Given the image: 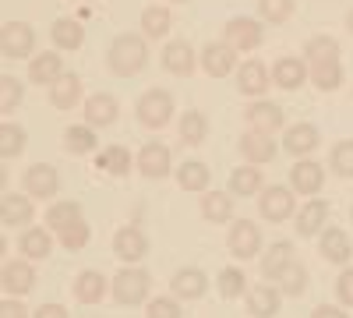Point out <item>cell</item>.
<instances>
[{"label": "cell", "instance_id": "cell-1", "mask_svg": "<svg viewBox=\"0 0 353 318\" xmlns=\"http://www.w3.org/2000/svg\"><path fill=\"white\" fill-rule=\"evenodd\" d=\"M304 61H307V81H314V89L336 92L339 85H343L339 43L332 36H311L304 43Z\"/></svg>", "mask_w": 353, "mask_h": 318}, {"label": "cell", "instance_id": "cell-2", "mask_svg": "<svg viewBox=\"0 0 353 318\" xmlns=\"http://www.w3.org/2000/svg\"><path fill=\"white\" fill-rule=\"evenodd\" d=\"M110 71L121 74V78H131L138 74L145 64H149V43H145V36H134V32H121L113 43H110Z\"/></svg>", "mask_w": 353, "mask_h": 318}, {"label": "cell", "instance_id": "cell-3", "mask_svg": "<svg viewBox=\"0 0 353 318\" xmlns=\"http://www.w3.org/2000/svg\"><path fill=\"white\" fill-rule=\"evenodd\" d=\"M110 290H113V301L124 304V308L145 304V301H149V290H152V276L145 269H138V266H124L121 272L113 276Z\"/></svg>", "mask_w": 353, "mask_h": 318}, {"label": "cell", "instance_id": "cell-4", "mask_svg": "<svg viewBox=\"0 0 353 318\" xmlns=\"http://www.w3.org/2000/svg\"><path fill=\"white\" fill-rule=\"evenodd\" d=\"M173 96L166 89H145L134 103V113H138V121L149 128V131H163L170 121H173Z\"/></svg>", "mask_w": 353, "mask_h": 318}, {"label": "cell", "instance_id": "cell-5", "mask_svg": "<svg viewBox=\"0 0 353 318\" xmlns=\"http://www.w3.org/2000/svg\"><path fill=\"white\" fill-rule=\"evenodd\" d=\"M223 43L233 50V53H251L265 43V25L254 21V18H230L226 28H223Z\"/></svg>", "mask_w": 353, "mask_h": 318}, {"label": "cell", "instance_id": "cell-6", "mask_svg": "<svg viewBox=\"0 0 353 318\" xmlns=\"http://www.w3.org/2000/svg\"><path fill=\"white\" fill-rule=\"evenodd\" d=\"M226 248L233 258H241V262H248V258H258L265 248H261V230L258 223L251 219H233L230 223V234H226Z\"/></svg>", "mask_w": 353, "mask_h": 318}, {"label": "cell", "instance_id": "cell-7", "mask_svg": "<svg viewBox=\"0 0 353 318\" xmlns=\"http://www.w3.org/2000/svg\"><path fill=\"white\" fill-rule=\"evenodd\" d=\"M258 212L265 223H286L293 212H297V198H293L290 188L283 184H272L258 195Z\"/></svg>", "mask_w": 353, "mask_h": 318}, {"label": "cell", "instance_id": "cell-8", "mask_svg": "<svg viewBox=\"0 0 353 318\" xmlns=\"http://www.w3.org/2000/svg\"><path fill=\"white\" fill-rule=\"evenodd\" d=\"M244 117H248V131H258V135H276L286 128V113L272 99H254L244 110Z\"/></svg>", "mask_w": 353, "mask_h": 318}, {"label": "cell", "instance_id": "cell-9", "mask_svg": "<svg viewBox=\"0 0 353 318\" xmlns=\"http://www.w3.org/2000/svg\"><path fill=\"white\" fill-rule=\"evenodd\" d=\"M113 255L121 258L124 266H138L145 255H149V237H145L141 226H121L113 234Z\"/></svg>", "mask_w": 353, "mask_h": 318}, {"label": "cell", "instance_id": "cell-10", "mask_svg": "<svg viewBox=\"0 0 353 318\" xmlns=\"http://www.w3.org/2000/svg\"><path fill=\"white\" fill-rule=\"evenodd\" d=\"M134 166L141 170V177H149V181H163L170 177V170H173V159H170V149L163 146V141H145Z\"/></svg>", "mask_w": 353, "mask_h": 318}, {"label": "cell", "instance_id": "cell-11", "mask_svg": "<svg viewBox=\"0 0 353 318\" xmlns=\"http://www.w3.org/2000/svg\"><path fill=\"white\" fill-rule=\"evenodd\" d=\"M318 255L325 258V262H332V266H350V258H353V244H350V234L346 230H339V226H325L318 234Z\"/></svg>", "mask_w": 353, "mask_h": 318}, {"label": "cell", "instance_id": "cell-12", "mask_svg": "<svg viewBox=\"0 0 353 318\" xmlns=\"http://www.w3.org/2000/svg\"><path fill=\"white\" fill-rule=\"evenodd\" d=\"M36 46V32L32 25L25 21H8L4 28H0V53L11 57V61H18V57H28Z\"/></svg>", "mask_w": 353, "mask_h": 318}, {"label": "cell", "instance_id": "cell-13", "mask_svg": "<svg viewBox=\"0 0 353 318\" xmlns=\"http://www.w3.org/2000/svg\"><path fill=\"white\" fill-rule=\"evenodd\" d=\"M244 297H248L251 318H276L279 308H283V294H279L276 283H254V286H248Z\"/></svg>", "mask_w": 353, "mask_h": 318}, {"label": "cell", "instance_id": "cell-14", "mask_svg": "<svg viewBox=\"0 0 353 318\" xmlns=\"http://www.w3.org/2000/svg\"><path fill=\"white\" fill-rule=\"evenodd\" d=\"M290 184H293L297 195L314 198L321 191V184H325V166H321L318 159H297L290 166Z\"/></svg>", "mask_w": 353, "mask_h": 318}, {"label": "cell", "instance_id": "cell-15", "mask_svg": "<svg viewBox=\"0 0 353 318\" xmlns=\"http://www.w3.org/2000/svg\"><path fill=\"white\" fill-rule=\"evenodd\" d=\"M321 146V131L314 124H290L283 131V149L293 156V159H307L314 149Z\"/></svg>", "mask_w": 353, "mask_h": 318}, {"label": "cell", "instance_id": "cell-16", "mask_svg": "<svg viewBox=\"0 0 353 318\" xmlns=\"http://www.w3.org/2000/svg\"><path fill=\"white\" fill-rule=\"evenodd\" d=\"M198 64L209 78H226V74L237 71V53H233L226 43H209L198 53Z\"/></svg>", "mask_w": 353, "mask_h": 318}, {"label": "cell", "instance_id": "cell-17", "mask_svg": "<svg viewBox=\"0 0 353 318\" xmlns=\"http://www.w3.org/2000/svg\"><path fill=\"white\" fill-rule=\"evenodd\" d=\"M61 191V173L50 163H32L25 170V195L28 198H53Z\"/></svg>", "mask_w": 353, "mask_h": 318}, {"label": "cell", "instance_id": "cell-18", "mask_svg": "<svg viewBox=\"0 0 353 318\" xmlns=\"http://www.w3.org/2000/svg\"><path fill=\"white\" fill-rule=\"evenodd\" d=\"M163 68H166L170 74H176V78H188V74L198 68V53L191 50L188 39H170V43L163 46Z\"/></svg>", "mask_w": 353, "mask_h": 318}, {"label": "cell", "instance_id": "cell-19", "mask_svg": "<svg viewBox=\"0 0 353 318\" xmlns=\"http://www.w3.org/2000/svg\"><path fill=\"white\" fill-rule=\"evenodd\" d=\"M170 290L176 301H198L205 297V290H209V276H205L201 269L188 266V269H176L173 279H170Z\"/></svg>", "mask_w": 353, "mask_h": 318}, {"label": "cell", "instance_id": "cell-20", "mask_svg": "<svg viewBox=\"0 0 353 318\" xmlns=\"http://www.w3.org/2000/svg\"><path fill=\"white\" fill-rule=\"evenodd\" d=\"M269 68H265L258 57H251V61H244L241 68H237V89L244 92V96H251V99H261L265 92H269Z\"/></svg>", "mask_w": 353, "mask_h": 318}, {"label": "cell", "instance_id": "cell-21", "mask_svg": "<svg viewBox=\"0 0 353 318\" xmlns=\"http://www.w3.org/2000/svg\"><path fill=\"white\" fill-rule=\"evenodd\" d=\"M304 81H307V61L304 57H279L272 64V85H279V89L297 92Z\"/></svg>", "mask_w": 353, "mask_h": 318}, {"label": "cell", "instance_id": "cell-22", "mask_svg": "<svg viewBox=\"0 0 353 318\" xmlns=\"http://www.w3.org/2000/svg\"><path fill=\"white\" fill-rule=\"evenodd\" d=\"M117 117H121V103L110 92H96L85 99V124L88 128H110Z\"/></svg>", "mask_w": 353, "mask_h": 318}, {"label": "cell", "instance_id": "cell-23", "mask_svg": "<svg viewBox=\"0 0 353 318\" xmlns=\"http://www.w3.org/2000/svg\"><path fill=\"white\" fill-rule=\"evenodd\" d=\"M325 219H329V201H321V198H307L304 206L297 209V234L301 237H318L321 230H325Z\"/></svg>", "mask_w": 353, "mask_h": 318}, {"label": "cell", "instance_id": "cell-24", "mask_svg": "<svg viewBox=\"0 0 353 318\" xmlns=\"http://www.w3.org/2000/svg\"><path fill=\"white\" fill-rule=\"evenodd\" d=\"M276 152H279V146L272 141V135H258V131H244V135H241V156H244L251 166L272 163Z\"/></svg>", "mask_w": 353, "mask_h": 318}, {"label": "cell", "instance_id": "cell-25", "mask_svg": "<svg viewBox=\"0 0 353 318\" xmlns=\"http://www.w3.org/2000/svg\"><path fill=\"white\" fill-rule=\"evenodd\" d=\"M0 286L11 294V297H21L36 286V269L32 262H8L4 272H0Z\"/></svg>", "mask_w": 353, "mask_h": 318}, {"label": "cell", "instance_id": "cell-26", "mask_svg": "<svg viewBox=\"0 0 353 318\" xmlns=\"http://www.w3.org/2000/svg\"><path fill=\"white\" fill-rule=\"evenodd\" d=\"M176 184H181L184 191H191V195H205L209 184H212V170L201 159H188L184 166H176Z\"/></svg>", "mask_w": 353, "mask_h": 318}, {"label": "cell", "instance_id": "cell-27", "mask_svg": "<svg viewBox=\"0 0 353 318\" xmlns=\"http://www.w3.org/2000/svg\"><path fill=\"white\" fill-rule=\"evenodd\" d=\"M0 223L28 230V223H32V198L28 195H4L0 198Z\"/></svg>", "mask_w": 353, "mask_h": 318}, {"label": "cell", "instance_id": "cell-28", "mask_svg": "<svg viewBox=\"0 0 353 318\" xmlns=\"http://www.w3.org/2000/svg\"><path fill=\"white\" fill-rule=\"evenodd\" d=\"M18 248L25 255V262H43V258L53 251V234L43 230V226H28L21 234V241H18Z\"/></svg>", "mask_w": 353, "mask_h": 318}, {"label": "cell", "instance_id": "cell-29", "mask_svg": "<svg viewBox=\"0 0 353 318\" xmlns=\"http://www.w3.org/2000/svg\"><path fill=\"white\" fill-rule=\"evenodd\" d=\"M261 184H265V177H261V166H237L230 173V195L233 198H251V195H261Z\"/></svg>", "mask_w": 353, "mask_h": 318}, {"label": "cell", "instance_id": "cell-30", "mask_svg": "<svg viewBox=\"0 0 353 318\" xmlns=\"http://www.w3.org/2000/svg\"><path fill=\"white\" fill-rule=\"evenodd\" d=\"M176 135H181L184 146H201L209 138V117L201 110H184L181 121H176Z\"/></svg>", "mask_w": 353, "mask_h": 318}, {"label": "cell", "instance_id": "cell-31", "mask_svg": "<svg viewBox=\"0 0 353 318\" xmlns=\"http://www.w3.org/2000/svg\"><path fill=\"white\" fill-rule=\"evenodd\" d=\"M81 99V78L78 74H61L50 85V103L57 110H74Z\"/></svg>", "mask_w": 353, "mask_h": 318}, {"label": "cell", "instance_id": "cell-32", "mask_svg": "<svg viewBox=\"0 0 353 318\" xmlns=\"http://www.w3.org/2000/svg\"><path fill=\"white\" fill-rule=\"evenodd\" d=\"M201 216L209 223H233V195L230 191H205L201 195Z\"/></svg>", "mask_w": 353, "mask_h": 318}, {"label": "cell", "instance_id": "cell-33", "mask_svg": "<svg viewBox=\"0 0 353 318\" xmlns=\"http://www.w3.org/2000/svg\"><path fill=\"white\" fill-rule=\"evenodd\" d=\"M61 74H64L61 53H39L28 61V81H36V85H53Z\"/></svg>", "mask_w": 353, "mask_h": 318}, {"label": "cell", "instance_id": "cell-34", "mask_svg": "<svg viewBox=\"0 0 353 318\" xmlns=\"http://www.w3.org/2000/svg\"><path fill=\"white\" fill-rule=\"evenodd\" d=\"M290 262H297V258H293V244L290 241H276V244H269V251L261 255V276L265 279H279V272Z\"/></svg>", "mask_w": 353, "mask_h": 318}, {"label": "cell", "instance_id": "cell-35", "mask_svg": "<svg viewBox=\"0 0 353 318\" xmlns=\"http://www.w3.org/2000/svg\"><path fill=\"white\" fill-rule=\"evenodd\" d=\"M50 36H53L57 50H78L85 43V25L78 18H57L53 28H50Z\"/></svg>", "mask_w": 353, "mask_h": 318}, {"label": "cell", "instance_id": "cell-36", "mask_svg": "<svg viewBox=\"0 0 353 318\" xmlns=\"http://www.w3.org/2000/svg\"><path fill=\"white\" fill-rule=\"evenodd\" d=\"M74 297H78L81 304H99V301L106 297V276L96 272V269L78 272V279H74Z\"/></svg>", "mask_w": 353, "mask_h": 318}, {"label": "cell", "instance_id": "cell-37", "mask_svg": "<svg viewBox=\"0 0 353 318\" xmlns=\"http://www.w3.org/2000/svg\"><path fill=\"white\" fill-rule=\"evenodd\" d=\"M170 25H173V14L166 4H149L141 11V36L145 39H163L170 32Z\"/></svg>", "mask_w": 353, "mask_h": 318}, {"label": "cell", "instance_id": "cell-38", "mask_svg": "<svg viewBox=\"0 0 353 318\" xmlns=\"http://www.w3.org/2000/svg\"><path fill=\"white\" fill-rule=\"evenodd\" d=\"M307 269L301 266V262H290L283 272H279V279H276V286H279V294L283 297H301L304 290H307Z\"/></svg>", "mask_w": 353, "mask_h": 318}, {"label": "cell", "instance_id": "cell-39", "mask_svg": "<svg viewBox=\"0 0 353 318\" xmlns=\"http://www.w3.org/2000/svg\"><path fill=\"white\" fill-rule=\"evenodd\" d=\"M131 166H134V159H131V152L124 146H106L99 152V170L113 173V177H128Z\"/></svg>", "mask_w": 353, "mask_h": 318}, {"label": "cell", "instance_id": "cell-40", "mask_svg": "<svg viewBox=\"0 0 353 318\" xmlns=\"http://www.w3.org/2000/svg\"><path fill=\"white\" fill-rule=\"evenodd\" d=\"M96 146H99L96 128H88V124H74V128H68V135H64V149H68V152H74V156L92 152Z\"/></svg>", "mask_w": 353, "mask_h": 318}, {"label": "cell", "instance_id": "cell-41", "mask_svg": "<svg viewBox=\"0 0 353 318\" xmlns=\"http://www.w3.org/2000/svg\"><path fill=\"white\" fill-rule=\"evenodd\" d=\"M74 219H81V206H78V201H53L50 212H46V230L61 234V230L71 226Z\"/></svg>", "mask_w": 353, "mask_h": 318}, {"label": "cell", "instance_id": "cell-42", "mask_svg": "<svg viewBox=\"0 0 353 318\" xmlns=\"http://www.w3.org/2000/svg\"><path fill=\"white\" fill-rule=\"evenodd\" d=\"M216 286H219V294H223L226 301H233V297L248 294V276H244V269H241V266H226V269L219 272Z\"/></svg>", "mask_w": 353, "mask_h": 318}, {"label": "cell", "instance_id": "cell-43", "mask_svg": "<svg viewBox=\"0 0 353 318\" xmlns=\"http://www.w3.org/2000/svg\"><path fill=\"white\" fill-rule=\"evenodd\" d=\"M25 152V128L0 124V159H14Z\"/></svg>", "mask_w": 353, "mask_h": 318}, {"label": "cell", "instance_id": "cell-44", "mask_svg": "<svg viewBox=\"0 0 353 318\" xmlns=\"http://www.w3.org/2000/svg\"><path fill=\"white\" fill-rule=\"evenodd\" d=\"M329 166H332V173H339V177H353V138L336 141L332 152H329Z\"/></svg>", "mask_w": 353, "mask_h": 318}, {"label": "cell", "instance_id": "cell-45", "mask_svg": "<svg viewBox=\"0 0 353 318\" xmlns=\"http://www.w3.org/2000/svg\"><path fill=\"white\" fill-rule=\"evenodd\" d=\"M258 14L269 25H283L293 14V0H258Z\"/></svg>", "mask_w": 353, "mask_h": 318}, {"label": "cell", "instance_id": "cell-46", "mask_svg": "<svg viewBox=\"0 0 353 318\" xmlns=\"http://www.w3.org/2000/svg\"><path fill=\"white\" fill-rule=\"evenodd\" d=\"M25 96V85L11 74H0V113H11Z\"/></svg>", "mask_w": 353, "mask_h": 318}, {"label": "cell", "instance_id": "cell-47", "mask_svg": "<svg viewBox=\"0 0 353 318\" xmlns=\"http://www.w3.org/2000/svg\"><path fill=\"white\" fill-rule=\"evenodd\" d=\"M88 234H92V230H88V223H85V219H74V223L64 226L57 237H61V244H64L68 251H81V248L88 244Z\"/></svg>", "mask_w": 353, "mask_h": 318}, {"label": "cell", "instance_id": "cell-48", "mask_svg": "<svg viewBox=\"0 0 353 318\" xmlns=\"http://www.w3.org/2000/svg\"><path fill=\"white\" fill-rule=\"evenodd\" d=\"M181 301L176 297H152L149 308H145V318H181Z\"/></svg>", "mask_w": 353, "mask_h": 318}, {"label": "cell", "instance_id": "cell-49", "mask_svg": "<svg viewBox=\"0 0 353 318\" xmlns=\"http://www.w3.org/2000/svg\"><path fill=\"white\" fill-rule=\"evenodd\" d=\"M336 297L343 308H353V266H346L336 279Z\"/></svg>", "mask_w": 353, "mask_h": 318}, {"label": "cell", "instance_id": "cell-50", "mask_svg": "<svg viewBox=\"0 0 353 318\" xmlns=\"http://www.w3.org/2000/svg\"><path fill=\"white\" fill-rule=\"evenodd\" d=\"M0 318H28V311L18 297H11V301H0Z\"/></svg>", "mask_w": 353, "mask_h": 318}, {"label": "cell", "instance_id": "cell-51", "mask_svg": "<svg viewBox=\"0 0 353 318\" xmlns=\"http://www.w3.org/2000/svg\"><path fill=\"white\" fill-rule=\"evenodd\" d=\"M311 318H350V315H346V308H332V304H318V308L311 311Z\"/></svg>", "mask_w": 353, "mask_h": 318}, {"label": "cell", "instance_id": "cell-52", "mask_svg": "<svg viewBox=\"0 0 353 318\" xmlns=\"http://www.w3.org/2000/svg\"><path fill=\"white\" fill-rule=\"evenodd\" d=\"M32 318H68V308H61V304H43V308H36Z\"/></svg>", "mask_w": 353, "mask_h": 318}, {"label": "cell", "instance_id": "cell-53", "mask_svg": "<svg viewBox=\"0 0 353 318\" xmlns=\"http://www.w3.org/2000/svg\"><path fill=\"white\" fill-rule=\"evenodd\" d=\"M4 184H8V170L0 166V191H4Z\"/></svg>", "mask_w": 353, "mask_h": 318}, {"label": "cell", "instance_id": "cell-54", "mask_svg": "<svg viewBox=\"0 0 353 318\" xmlns=\"http://www.w3.org/2000/svg\"><path fill=\"white\" fill-rule=\"evenodd\" d=\"M4 251H8V241H4V234H0V258H4Z\"/></svg>", "mask_w": 353, "mask_h": 318}, {"label": "cell", "instance_id": "cell-55", "mask_svg": "<svg viewBox=\"0 0 353 318\" xmlns=\"http://www.w3.org/2000/svg\"><path fill=\"white\" fill-rule=\"evenodd\" d=\"M346 28H350V32H353V8H350V14H346Z\"/></svg>", "mask_w": 353, "mask_h": 318}, {"label": "cell", "instance_id": "cell-56", "mask_svg": "<svg viewBox=\"0 0 353 318\" xmlns=\"http://www.w3.org/2000/svg\"><path fill=\"white\" fill-rule=\"evenodd\" d=\"M173 4H188V0H173Z\"/></svg>", "mask_w": 353, "mask_h": 318}, {"label": "cell", "instance_id": "cell-57", "mask_svg": "<svg viewBox=\"0 0 353 318\" xmlns=\"http://www.w3.org/2000/svg\"><path fill=\"white\" fill-rule=\"evenodd\" d=\"M350 219H353V206H350Z\"/></svg>", "mask_w": 353, "mask_h": 318}]
</instances>
